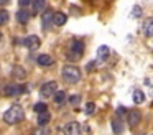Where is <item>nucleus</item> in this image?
I'll use <instances>...</instances> for the list:
<instances>
[{"mask_svg":"<svg viewBox=\"0 0 153 135\" xmlns=\"http://www.w3.org/2000/svg\"><path fill=\"white\" fill-rule=\"evenodd\" d=\"M4 2H8V0H0V3H4Z\"/></svg>","mask_w":153,"mask_h":135,"instance_id":"c85d7f7f","label":"nucleus"},{"mask_svg":"<svg viewBox=\"0 0 153 135\" xmlns=\"http://www.w3.org/2000/svg\"><path fill=\"white\" fill-rule=\"evenodd\" d=\"M33 135H50V132L45 127H40V128H36V130H33Z\"/></svg>","mask_w":153,"mask_h":135,"instance_id":"5701e85b","label":"nucleus"},{"mask_svg":"<svg viewBox=\"0 0 153 135\" xmlns=\"http://www.w3.org/2000/svg\"><path fill=\"white\" fill-rule=\"evenodd\" d=\"M96 68V63H89V64H87V71H91V69H94Z\"/></svg>","mask_w":153,"mask_h":135,"instance_id":"cd10ccee","label":"nucleus"},{"mask_svg":"<svg viewBox=\"0 0 153 135\" xmlns=\"http://www.w3.org/2000/svg\"><path fill=\"white\" fill-rule=\"evenodd\" d=\"M33 110L38 112V114H43V112H48V105L45 104V102H36V104L33 105Z\"/></svg>","mask_w":153,"mask_h":135,"instance_id":"6ab92c4d","label":"nucleus"},{"mask_svg":"<svg viewBox=\"0 0 153 135\" xmlns=\"http://www.w3.org/2000/svg\"><path fill=\"white\" fill-rule=\"evenodd\" d=\"M50 119H51V115L48 114V112H43V114H38V125L40 127H45V125L50 122Z\"/></svg>","mask_w":153,"mask_h":135,"instance_id":"f3484780","label":"nucleus"},{"mask_svg":"<svg viewBox=\"0 0 153 135\" xmlns=\"http://www.w3.org/2000/svg\"><path fill=\"white\" fill-rule=\"evenodd\" d=\"M56 92H58V82H54V81L45 82V84L40 87V95L41 97H53Z\"/></svg>","mask_w":153,"mask_h":135,"instance_id":"7ed1b4c3","label":"nucleus"},{"mask_svg":"<svg viewBox=\"0 0 153 135\" xmlns=\"http://www.w3.org/2000/svg\"><path fill=\"white\" fill-rule=\"evenodd\" d=\"M133 102H135V104H143V102H145V94H143L140 89H137V91L133 92Z\"/></svg>","mask_w":153,"mask_h":135,"instance_id":"a211bd4d","label":"nucleus"},{"mask_svg":"<svg viewBox=\"0 0 153 135\" xmlns=\"http://www.w3.org/2000/svg\"><path fill=\"white\" fill-rule=\"evenodd\" d=\"M18 3L22 5V8H25V7H28V5H31V0H18Z\"/></svg>","mask_w":153,"mask_h":135,"instance_id":"bb28decb","label":"nucleus"},{"mask_svg":"<svg viewBox=\"0 0 153 135\" xmlns=\"http://www.w3.org/2000/svg\"><path fill=\"white\" fill-rule=\"evenodd\" d=\"M94 110H96V104H94V102H89V104L86 105V114H87V115H91Z\"/></svg>","mask_w":153,"mask_h":135,"instance_id":"b1692460","label":"nucleus"},{"mask_svg":"<svg viewBox=\"0 0 153 135\" xmlns=\"http://www.w3.org/2000/svg\"><path fill=\"white\" fill-rule=\"evenodd\" d=\"M13 76H15V78H18V79H25V78H27V72H25L23 68H15L13 69Z\"/></svg>","mask_w":153,"mask_h":135,"instance_id":"412c9836","label":"nucleus"},{"mask_svg":"<svg viewBox=\"0 0 153 135\" xmlns=\"http://www.w3.org/2000/svg\"><path fill=\"white\" fill-rule=\"evenodd\" d=\"M53 101H54V104H56V105H61L64 101H66V92H64V91H58L56 94L53 95Z\"/></svg>","mask_w":153,"mask_h":135,"instance_id":"dca6fc26","label":"nucleus"},{"mask_svg":"<svg viewBox=\"0 0 153 135\" xmlns=\"http://www.w3.org/2000/svg\"><path fill=\"white\" fill-rule=\"evenodd\" d=\"M143 33L148 38H153V18L145 20V23H143Z\"/></svg>","mask_w":153,"mask_h":135,"instance_id":"ddd939ff","label":"nucleus"},{"mask_svg":"<svg viewBox=\"0 0 153 135\" xmlns=\"http://www.w3.org/2000/svg\"><path fill=\"white\" fill-rule=\"evenodd\" d=\"M63 79L68 82V84H76L77 81L81 79V71L79 68H76V66H64L63 68Z\"/></svg>","mask_w":153,"mask_h":135,"instance_id":"f03ea898","label":"nucleus"},{"mask_svg":"<svg viewBox=\"0 0 153 135\" xmlns=\"http://www.w3.org/2000/svg\"><path fill=\"white\" fill-rule=\"evenodd\" d=\"M97 58H99L100 61H105L107 58H110V48L109 46H105V45L99 46V48H97Z\"/></svg>","mask_w":153,"mask_h":135,"instance_id":"9b49d317","label":"nucleus"},{"mask_svg":"<svg viewBox=\"0 0 153 135\" xmlns=\"http://www.w3.org/2000/svg\"><path fill=\"white\" fill-rule=\"evenodd\" d=\"M23 45L27 46L28 49H38L40 45H41V40L38 38L36 35H30V36H27V38L23 40Z\"/></svg>","mask_w":153,"mask_h":135,"instance_id":"39448f33","label":"nucleus"},{"mask_svg":"<svg viewBox=\"0 0 153 135\" xmlns=\"http://www.w3.org/2000/svg\"><path fill=\"white\" fill-rule=\"evenodd\" d=\"M69 102H71V104H73V105H77V104H79V102H81V95H71V97H69Z\"/></svg>","mask_w":153,"mask_h":135,"instance_id":"393cba45","label":"nucleus"},{"mask_svg":"<svg viewBox=\"0 0 153 135\" xmlns=\"http://www.w3.org/2000/svg\"><path fill=\"white\" fill-rule=\"evenodd\" d=\"M112 128H114V132H115V134H122V130H123L122 122H120L119 119H115V120L112 122Z\"/></svg>","mask_w":153,"mask_h":135,"instance_id":"aec40b11","label":"nucleus"},{"mask_svg":"<svg viewBox=\"0 0 153 135\" xmlns=\"http://www.w3.org/2000/svg\"><path fill=\"white\" fill-rule=\"evenodd\" d=\"M82 53H84V43L81 40H74L71 43V54L69 56H73L71 59H79L82 56Z\"/></svg>","mask_w":153,"mask_h":135,"instance_id":"20e7f679","label":"nucleus"},{"mask_svg":"<svg viewBox=\"0 0 153 135\" xmlns=\"http://www.w3.org/2000/svg\"><path fill=\"white\" fill-rule=\"evenodd\" d=\"M41 18H43V26H45V28H48L51 23H54V12H53V10H45Z\"/></svg>","mask_w":153,"mask_h":135,"instance_id":"1a4fd4ad","label":"nucleus"},{"mask_svg":"<svg viewBox=\"0 0 153 135\" xmlns=\"http://www.w3.org/2000/svg\"><path fill=\"white\" fill-rule=\"evenodd\" d=\"M45 7H46V0H33V3H31V12L33 13L45 12Z\"/></svg>","mask_w":153,"mask_h":135,"instance_id":"f8f14e48","label":"nucleus"},{"mask_svg":"<svg viewBox=\"0 0 153 135\" xmlns=\"http://www.w3.org/2000/svg\"><path fill=\"white\" fill-rule=\"evenodd\" d=\"M66 22H68V16H66V13H63V12H58V13H54V25H58V26H63Z\"/></svg>","mask_w":153,"mask_h":135,"instance_id":"4468645a","label":"nucleus"},{"mask_svg":"<svg viewBox=\"0 0 153 135\" xmlns=\"http://www.w3.org/2000/svg\"><path fill=\"white\" fill-rule=\"evenodd\" d=\"M64 135H81V125L77 122H69L64 125Z\"/></svg>","mask_w":153,"mask_h":135,"instance_id":"423d86ee","label":"nucleus"},{"mask_svg":"<svg viewBox=\"0 0 153 135\" xmlns=\"http://www.w3.org/2000/svg\"><path fill=\"white\" fill-rule=\"evenodd\" d=\"M36 63L40 66H43V68H48V66H53L54 64V59L51 58L50 54H41L36 58Z\"/></svg>","mask_w":153,"mask_h":135,"instance_id":"9d476101","label":"nucleus"},{"mask_svg":"<svg viewBox=\"0 0 153 135\" xmlns=\"http://www.w3.org/2000/svg\"><path fill=\"white\" fill-rule=\"evenodd\" d=\"M140 13H142V10H140V7H133V10H132V18H135V16H138Z\"/></svg>","mask_w":153,"mask_h":135,"instance_id":"a878e982","label":"nucleus"},{"mask_svg":"<svg viewBox=\"0 0 153 135\" xmlns=\"http://www.w3.org/2000/svg\"><path fill=\"white\" fill-rule=\"evenodd\" d=\"M30 18H31V13L28 12L27 8H20L17 12V22L18 23H23V25H25V23H28V20H30Z\"/></svg>","mask_w":153,"mask_h":135,"instance_id":"6e6552de","label":"nucleus"},{"mask_svg":"<svg viewBox=\"0 0 153 135\" xmlns=\"http://www.w3.org/2000/svg\"><path fill=\"white\" fill-rule=\"evenodd\" d=\"M25 119V112L20 105H12L8 110H5L4 114V120L5 124H10V125H15L18 122H22Z\"/></svg>","mask_w":153,"mask_h":135,"instance_id":"f257e3e1","label":"nucleus"},{"mask_svg":"<svg viewBox=\"0 0 153 135\" xmlns=\"http://www.w3.org/2000/svg\"><path fill=\"white\" fill-rule=\"evenodd\" d=\"M8 22V12L7 10H0V26H4Z\"/></svg>","mask_w":153,"mask_h":135,"instance_id":"4be33fe9","label":"nucleus"},{"mask_svg":"<svg viewBox=\"0 0 153 135\" xmlns=\"http://www.w3.org/2000/svg\"><path fill=\"white\" fill-rule=\"evenodd\" d=\"M138 122H140V112L138 110H130L128 112V124L133 127V125H137Z\"/></svg>","mask_w":153,"mask_h":135,"instance_id":"2eb2a0df","label":"nucleus"},{"mask_svg":"<svg viewBox=\"0 0 153 135\" xmlns=\"http://www.w3.org/2000/svg\"><path fill=\"white\" fill-rule=\"evenodd\" d=\"M23 91H25V87H22V86H18V84H8L4 92H5L7 97H13V95L18 94V92H23Z\"/></svg>","mask_w":153,"mask_h":135,"instance_id":"0eeeda50","label":"nucleus"}]
</instances>
